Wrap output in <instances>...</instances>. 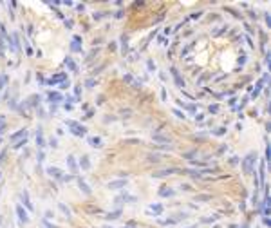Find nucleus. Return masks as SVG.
I'll return each mask as SVG.
<instances>
[{
	"label": "nucleus",
	"mask_w": 271,
	"mask_h": 228,
	"mask_svg": "<svg viewBox=\"0 0 271 228\" xmlns=\"http://www.w3.org/2000/svg\"><path fill=\"white\" fill-rule=\"evenodd\" d=\"M47 100H49V102L51 103H58V102H62V100H63V96L58 92V91H51V92H47Z\"/></svg>",
	"instance_id": "6"
},
{
	"label": "nucleus",
	"mask_w": 271,
	"mask_h": 228,
	"mask_svg": "<svg viewBox=\"0 0 271 228\" xmlns=\"http://www.w3.org/2000/svg\"><path fill=\"white\" fill-rule=\"evenodd\" d=\"M6 82H7V76H0V89L6 85Z\"/></svg>",
	"instance_id": "34"
},
{
	"label": "nucleus",
	"mask_w": 271,
	"mask_h": 228,
	"mask_svg": "<svg viewBox=\"0 0 271 228\" xmlns=\"http://www.w3.org/2000/svg\"><path fill=\"white\" fill-rule=\"evenodd\" d=\"M67 165H69V168H70V172H73V174L78 172V163L74 159V156H67Z\"/></svg>",
	"instance_id": "12"
},
{
	"label": "nucleus",
	"mask_w": 271,
	"mask_h": 228,
	"mask_svg": "<svg viewBox=\"0 0 271 228\" xmlns=\"http://www.w3.org/2000/svg\"><path fill=\"white\" fill-rule=\"evenodd\" d=\"M65 80H69L67 74H65V73H58V74L51 76V78L47 80V83H49V85H56V83H62V82H65Z\"/></svg>",
	"instance_id": "5"
},
{
	"label": "nucleus",
	"mask_w": 271,
	"mask_h": 228,
	"mask_svg": "<svg viewBox=\"0 0 271 228\" xmlns=\"http://www.w3.org/2000/svg\"><path fill=\"white\" fill-rule=\"evenodd\" d=\"M107 228H110V226H107ZM123 228H130V226H123Z\"/></svg>",
	"instance_id": "50"
},
{
	"label": "nucleus",
	"mask_w": 271,
	"mask_h": 228,
	"mask_svg": "<svg viewBox=\"0 0 271 228\" xmlns=\"http://www.w3.org/2000/svg\"><path fill=\"white\" fill-rule=\"evenodd\" d=\"M69 85H70V82H69V80H65V82H62V83H60V87H62V89H67Z\"/></svg>",
	"instance_id": "36"
},
{
	"label": "nucleus",
	"mask_w": 271,
	"mask_h": 228,
	"mask_svg": "<svg viewBox=\"0 0 271 228\" xmlns=\"http://www.w3.org/2000/svg\"><path fill=\"white\" fill-rule=\"evenodd\" d=\"M123 80H125L127 83H132V80H134V78H132V74H125V78H123Z\"/></svg>",
	"instance_id": "35"
},
{
	"label": "nucleus",
	"mask_w": 271,
	"mask_h": 228,
	"mask_svg": "<svg viewBox=\"0 0 271 228\" xmlns=\"http://www.w3.org/2000/svg\"><path fill=\"white\" fill-rule=\"evenodd\" d=\"M161 212H163V205H159V203H155V205L152 203L147 210V214H154V216H159Z\"/></svg>",
	"instance_id": "10"
},
{
	"label": "nucleus",
	"mask_w": 271,
	"mask_h": 228,
	"mask_svg": "<svg viewBox=\"0 0 271 228\" xmlns=\"http://www.w3.org/2000/svg\"><path fill=\"white\" fill-rule=\"evenodd\" d=\"M170 73H172V76H174V82H175V85H177L179 89H183V87H184V80L181 78L179 71H177L175 67H170Z\"/></svg>",
	"instance_id": "4"
},
{
	"label": "nucleus",
	"mask_w": 271,
	"mask_h": 228,
	"mask_svg": "<svg viewBox=\"0 0 271 228\" xmlns=\"http://www.w3.org/2000/svg\"><path fill=\"white\" fill-rule=\"evenodd\" d=\"M154 141H161V143H170V139H168V138H165V136H157V134L154 136Z\"/></svg>",
	"instance_id": "25"
},
{
	"label": "nucleus",
	"mask_w": 271,
	"mask_h": 228,
	"mask_svg": "<svg viewBox=\"0 0 271 228\" xmlns=\"http://www.w3.org/2000/svg\"><path fill=\"white\" fill-rule=\"evenodd\" d=\"M147 67H148V71H155V63H154L152 60H148V62H147Z\"/></svg>",
	"instance_id": "31"
},
{
	"label": "nucleus",
	"mask_w": 271,
	"mask_h": 228,
	"mask_svg": "<svg viewBox=\"0 0 271 228\" xmlns=\"http://www.w3.org/2000/svg\"><path fill=\"white\" fill-rule=\"evenodd\" d=\"M174 114H175V116H177V118H181V120H184V114H183V112H181L179 109H174Z\"/></svg>",
	"instance_id": "32"
},
{
	"label": "nucleus",
	"mask_w": 271,
	"mask_h": 228,
	"mask_svg": "<svg viewBox=\"0 0 271 228\" xmlns=\"http://www.w3.org/2000/svg\"><path fill=\"white\" fill-rule=\"evenodd\" d=\"M36 145L38 147H44L45 145V139H44V134H42V129L38 127V131H36Z\"/></svg>",
	"instance_id": "17"
},
{
	"label": "nucleus",
	"mask_w": 271,
	"mask_h": 228,
	"mask_svg": "<svg viewBox=\"0 0 271 228\" xmlns=\"http://www.w3.org/2000/svg\"><path fill=\"white\" fill-rule=\"evenodd\" d=\"M4 127H6V118H4V116H0V134L4 132Z\"/></svg>",
	"instance_id": "28"
},
{
	"label": "nucleus",
	"mask_w": 271,
	"mask_h": 228,
	"mask_svg": "<svg viewBox=\"0 0 271 228\" xmlns=\"http://www.w3.org/2000/svg\"><path fill=\"white\" fill-rule=\"evenodd\" d=\"M201 15H203V13H201V11H199V13H193V15H192L190 18H199V17H201Z\"/></svg>",
	"instance_id": "46"
},
{
	"label": "nucleus",
	"mask_w": 271,
	"mask_h": 228,
	"mask_svg": "<svg viewBox=\"0 0 271 228\" xmlns=\"http://www.w3.org/2000/svg\"><path fill=\"white\" fill-rule=\"evenodd\" d=\"M242 228H249V224H242Z\"/></svg>",
	"instance_id": "49"
},
{
	"label": "nucleus",
	"mask_w": 271,
	"mask_h": 228,
	"mask_svg": "<svg viewBox=\"0 0 271 228\" xmlns=\"http://www.w3.org/2000/svg\"><path fill=\"white\" fill-rule=\"evenodd\" d=\"M85 85H87V87H94V85H96V82H94L92 78H89L87 82H85Z\"/></svg>",
	"instance_id": "33"
},
{
	"label": "nucleus",
	"mask_w": 271,
	"mask_h": 228,
	"mask_svg": "<svg viewBox=\"0 0 271 228\" xmlns=\"http://www.w3.org/2000/svg\"><path fill=\"white\" fill-rule=\"evenodd\" d=\"M226 132V129H224V127H221V129H217V131H213V134H215V136H222Z\"/></svg>",
	"instance_id": "30"
},
{
	"label": "nucleus",
	"mask_w": 271,
	"mask_h": 228,
	"mask_svg": "<svg viewBox=\"0 0 271 228\" xmlns=\"http://www.w3.org/2000/svg\"><path fill=\"white\" fill-rule=\"evenodd\" d=\"M78 187H80V190H81V192H83L85 196H91V194H92V190H91V187H89V185H87V183H85V181H83L81 177L78 179Z\"/></svg>",
	"instance_id": "11"
},
{
	"label": "nucleus",
	"mask_w": 271,
	"mask_h": 228,
	"mask_svg": "<svg viewBox=\"0 0 271 228\" xmlns=\"http://www.w3.org/2000/svg\"><path fill=\"white\" fill-rule=\"evenodd\" d=\"M25 136H27V131H25V129H20L18 132L11 134V136H9V139H11V141H17L18 138H25Z\"/></svg>",
	"instance_id": "16"
},
{
	"label": "nucleus",
	"mask_w": 271,
	"mask_h": 228,
	"mask_svg": "<svg viewBox=\"0 0 271 228\" xmlns=\"http://www.w3.org/2000/svg\"><path fill=\"white\" fill-rule=\"evenodd\" d=\"M195 199H197V201H208V199H211V196H208V194H203V196H197Z\"/></svg>",
	"instance_id": "27"
},
{
	"label": "nucleus",
	"mask_w": 271,
	"mask_h": 228,
	"mask_svg": "<svg viewBox=\"0 0 271 228\" xmlns=\"http://www.w3.org/2000/svg\"><path fill=\"white\" fill-rule=\"evenodd\" d=\"M70 49H73L74 53H80V51H81V45L78 44V42H74V40H73V42H70Z\"/></svg>",
	"instance_id": "23"
},
{
	"label": "nucleus",
	"mask_w": 271,
	"mask_h": 228,
	"mask_svg": "<svg viewBox=\"0 0 271 228\" xmlns=\"http://www.w3.org/2000/svg\"><path fill=\"white\" fill-rule=\"evenodd\" d=\"M47 174L51 177H56V179H63V172H62L60 168H56V167H49L47 168Z\"/></svg>",
	"instance_id": "7"
},
{
	"label": "nucleus",
	"mask_w": 271,
	"mask_h": 228,
	"mask_svg": "<svg viewBox=\"0 0 271 228\" xmlns=\"http://www.w3.org/2000/svg\"><path fill=\"white\" fill-rule=\"evenodd\" d=\"M266 24L271 25V17H269V13H266Z\"/></svg>",
	"instance_id": "44"
},
{
	"label": "nucleus",
	"mask_w": 271,
	"mask_h": 228,
	"mask_svg": "<svg viewBox=\"0 0 271 228\" xmlns=\"http://www.w3.org/2000/svg\"><path fill=\"white\" fill-rule=\"evenodd\" d=\"M44 161V152H38V163Z\"/></svg>",
	"instance_id": "43"
},
{
	"label": "nucleus",
	"mask_w": 271,
	"mask_h": 228,
	"mask_svg": "<svg viewBox=\"0 0 271 228\" xmlns=\"http://www.w3.org/2000/svg\"><path fill=\"white\" fill-rule=\"evenodd\" d=\"M58 208H60V210H62V212L65 214V216H67V217H70V210H69V208H67V206H65L63 203H60V205H58Z\"/></svg>",
	"instance_id": "26"
},
{
	"label": "nucleus",
	"mask_w": 271,
	"mask_h": 228,
	"mask_svg": "<svg viewBox=\"0 0 271 228\" xmlns=\"http://www.w3.org/2000/svg\"><path fill=\"white\" fill-rule=\"evenodd\" d=\"M17 214H18V219H20L22 223H29V216H27V212L24 210V206H22V205H18V206H17Z\"/></svg>",
	"instance_id": "9"
},
{
	"label": "nucleus",
	"mask_w": 271,
	"mask_h": 228,
	"mask_svg": "<svg viewBox=\"0 0 271 228\" xmlns=\"http://www.w3.org/2000/svg\"><path fill=\"white\" fill-rule=\"evenodd\" d=\"M22 201H24V205H25V208H27V210H33L31 199H29V192H27V190H24V192H22Z\"/></svg>",
	"instance_id": "13"
},
{
	"label": "nucleus",
	"mask_w": 271,
	"mask_h": 228,
	"mask_svg": "<svg viewBox=\"0 0 271 228\" xmlns=\"http://www.w3.org/2000/svg\"><path fill=\"white\" fill-rule=\"evenodd\" d=\"M127 36H121V51H123V54H127L128 53V45H127Z\"/></svg>",
	"instance_id": "22"
},
{
	"label": "nucleus",
	"mask_w": 271,
	"mask_h": 228,
	"mask_svg": "<svg viewBox=\"0 0 271 228\" xmlns=\"http://www.w3.org/2000/svg\"><path fill=\"white\" fill-rule=\"evenodd\" d=\"M271 63V54H266V65Z\"/></svg>",
	"instance_id": "45"
},
{
	"label": "nucleus",
	"mask_w": 271,
	"mask_h": 228,
	"mask_svg": "<svg viewBox=\"0 0 271 228\" xmlns=\"http://www.w3.org/2000/svg\"><path fill=\"white\" fill-rule=\"evenodd\" d=\"M119 199H123V201H128V203H134V201H136V197H134V196H128V194H123Z\"/></svg>",
	"instance_id": "24"
},
{
	"label": "nucleus",
	"mask_w": 271,
	"mask_h": 228,
	"mask_svg": "<svg viewBox=\"0 0 271 228\" xmlns=\"http://www.w3.org/2000/svg\"><path fill=\"white\" fill-rule=\"evenodd\" d=\"M190 228H197V226H190Z\"/></svg>",
	"instance_id": "52"
},
{
	"label": "nucleus",
	"mask_w": 271,
	"mask_h": 228,
	"mask_svg": "<svg viewBox=\"0 0 271 228\" xmlns=\"http://www.w3.org/2000/svg\"><path fill=\"white\" fill-rule=\"evenodd\" d=\"M103 15H105V13H94V20H99Z\"/></svg>",
	"instance_id": "39"
},
{
	"label": "nucleus",
	"mask_w": 271,
	"mask_h": 228,
	"mask_svg": "<svg viewBox=\"0 0 271 228\" xmlns=\"http://www.w3.org/2000/svg\"><path fill=\"white\" fill-rule=\"evenodd\" d=\"M121 216V210L118 208V210H114V212H109L107 216H105V219H109V221H114V219H118Z\"/></svg>",
	"instance_id": "20"
},
{
	"label": "nucleus",
	"mask_w": 271,
	"mask_h": 228,
	"mask_svg": "<svg viewBox=\"0 0 271 228\" xmlns=\"http://www.w3.org/2000/svg\"><path fill=\"white\" fill-rule=\"evenodd\" d=\"M255 163H257V154H255V152H248L246 158L242 159V170H244L246 174H251Z\"/></svg>",
	"instance_id": "1"
},
{
	"label": "nucleus",
	"mask_w": 271,
	"mask_h": 228,
	"mask_svg": "<svg viewBox=\"0 0 271 228\" xmlns=\"http://www.w3.org/2000/svg\"><path fill=\"white\" fill-rule=\"evenodd\" d=\"M264 183H266V161L260 163V185L264 187Z\"/></svg>",
	"instance_id": "21"
},
{
	"label": "nucleus",
	"mask_w": 271,
	"mask_h": 228,
	"mask_svg": "<svg viewBox=\"0 0 271 228\" xmlns=\"http://www.w3.org/2000/svg\"><path fill=\"white\" fill-rule=\"evenodd\" d=\"M0 224H2V217H0Z\"/></svg>",
	"instance_id": "51"
},
{
	"label": "nucleus",
	"mask_w": 271,
	"mask_h": 228,
	"mask_svg": "<svg viewBox=\"0 0 271 228\" xmlns=\"http://www.w3.org/2000/svg\"><path fill=\"white\" fill-rule=\"evenodd\" d=\"M193 156H195V152H188V154H184V158H186V159H192Z\"/></svg>",
	"instance_id": "40"
},
{
	"label": "nucleus",
	"mask_w": 271,
	"mask_h": 228,
	"mask_svg": "<svg viewBox=\"0 0 271 228\" xmlns=\"http://www.w3.org/2000/svg\"><path fill=\"white\" fill-rule=\"evenodd\" d=\"M80 167L83 170H89L91 168V159H89V156H81V159H80Z\"/></svg>",
	"instance_id": "15"
},
{
	"label": "nucleus",
	"mask_w": 271,
	"mask_h": 228,
	"mask_svg": "<svg viewBox=\"0 0 271 228\" xmlns=\"http://www.w3.org/2000/svg\"><path fill=\"white\" fill-rule=\"evenodd\" d=\"M262 221H264V224H266V226H269V224H271V221H269V217H267V216H264V219H262Z\"/></svg>",
	"instance_id": "41"
},
{
	"label": "nucleus",
	"mask_w": 271,
	"mask_h": 228,
	"mask_svg": "<svg viewBox=\"0 0 271 228\" xmlns=\"http://www.w3.org/2000/svg\"><path fill=\"white\" fill-rule=\"evenodd\" d=\"M65 25L67 27H73V20H65Z\"/></svg>",
	"instance_id": "47"
},
{
	"label": "nucleus",
	"mask_w": 271,
	"mask_h": 228,
	"mask_svg": "<svg viewBox=\"0 0 271 228\" xmlns=\"http://www.w3.org/2000/svg\"><path fill=\"white\" fill-rule=\"evenodd\" d=\"M161 98H163V100H166V91H165V89L161 91Z\"/></svg>",
	"instance_id": "48"
},
{
	"label": "nucleus",
	"mask_w": 271,
	"mask_h": 228,
	"mask_svg": "<svg viewBox=\"0 0 271 228\" xmlns=\"http://www.w3.org/2000/svg\"><path fill=\"white\" fill-rule=\"evenodd\" d=\"M211 114H217L219 112V105H210V109H208Z\"/></svg>",
	"instance_id": "29"
},
{
	"label": "nucleus",
	"mask_w": 271,
	"mask_h": 228,
	"mask_svg": "<svg viewBox=\"0 0 271 228\" xmlns=\"http://www.w3.org/2000/svg\"><path fill=\"white\" fill-rule=\"evenodd\" d=\"M67 102H69V103H73V102H76V98H74V96H69V94H67Z\"/></svg>",
	"instance_id": "42"
},
{
	"label": "nucleus",
	"mask_w": 271,
	"mask_h": 228,
	"mask_svg": "<svg viewBox=\"0 0 271 228\" xmlns=\"http://www.w3.org/2000/svg\"><path fill=\"white\" fill-rule=\"evenodd\" d=\"M49 143H51V147H58V141H56V138H51V141H49Z\"/></svg>",
	"instance_id": "37"
},
{
	"label": "nucleus",
	"mask_w": 271,
	"mask_h": 228,
	"mask_svg": "<svg viewBox=\"0 0 271 228\" xmlns=\"http://www.w3.org/2000/svg\"><path fill=\"white\" fill-rule=\"evenodd\" d=\"M177 172V168H165V170H157V172H154L152 177H165V176H170V174H174Z\"/></svg>",
	"instance_id": "8"
},
{
	"label": "nucleus",
	"mask_w": 271,
	"mask_h": 228,
	"mask_svg": "<svg viewBox=\"0 0 271 228\" xmlns=\"http://www.w3.org/2000/svg\"><path fill=\"white\" fill-rule=\"evenodd\" d=\"M65 125L70 129V132H73L74 136H78V138H83L85 134H87V129H85L83 125H80L78 121H73V120H67L65 121Z\"/></svg>",
	"instance_id": "2"
},
{
	"label": "nucleus",
	"mask_w": 271,
	"mask_h": 228,
	"mask_svg": "<svg viewBox=\"0 0 271 228\" xmlns=\"http://www.w3.org/2000/svg\"><path fill=\"white\" fill-rule=\"evenodd\" d=\"M44 224H45V228H56V226H54V224H51L47 219H44Z\"/></svg>",
	"instance_id": "38"
},
{
	"label": "nucleus",
	"mask_w": 271,
	"mask_h": 228,
	"mask_svg": "<svg viewBox=\"0 0 271 228\" xmlns=\"http://www.w3.org/2000/svg\"><path fill=\"white\" fill-rule=\"evenodd\" d=\"M65 65H67L70 71H73V73H78V65L74 63V60H73V58H69V56H67V58H65Z\"/></svg>",
	"instance_id": "18"
},
{
	"label": "nucleus",
	"mask_w": 271,
	"mask_h": 228,
	"mask_svg": "<svg viewBox=\"0 0 271 228\" xmlns=\"http://www.w3.org/2000/svg\"><path fill=\"white\" fill-rule=\"evenodd\" d=\"M89 143H91V147H94V149H99L103 145V141H101V138H98V136H92V138H89Z\"/></svg>",
	"instance_id": "14"
},
{
	"label": "nucleus",
	"mask_w": 271,
	"mask_h": 228,
	"mask_svg": "<svg viewBox=\"0 0 271 228\" xmlns=\"http://www.w3.org/2000/svg\"><path fill=\"white\" fill-rule=\"evenodd\" d=\"M125 187H127V179H116V181L107 183V188H110V190H119V188H125Z\"/></svg>",
	"instance_id": "3"
},
{
	"label": "nucleus",
	"mask_w": 271,
	"mask_h": 228,
	"mask_svg": "<svg viewBox=\"0 0 271 228\" xmlns=\"http://www.w3.org/2000/svg\"><path fill=\"white\" fill-rule=\"evenodd\" d=\"M175 194V190H172V188H166V187H163L161 190H159V196L161 197H172Z\"/></svg>",
	"instance_id": "19"
}]
</instances>
